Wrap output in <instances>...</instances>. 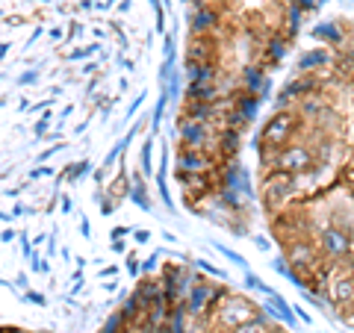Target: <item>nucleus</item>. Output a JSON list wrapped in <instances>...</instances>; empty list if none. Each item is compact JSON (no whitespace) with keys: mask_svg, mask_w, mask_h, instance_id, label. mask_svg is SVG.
<instances>
[{"mask_svg":"<svg viewBox=\"0 0 354 333\" xmlns=\"http://www.w3.org/2000/svg\"><path fill=\"white\" fill-rule=\"evenodd\" d=\"M298 3H301L304 9H313V6H319V3H322V0H298Z\"/></svg>","mask_w":354,"mask_h":333,"instance_id":"nucleus-38","label":"nucleus"},{"mask_svg":"<svg viewBox=\"0 0 354 333\" xmlns=\"http://www.w3.org/2000/svg\"><path fill=\"white\" fill-rule=\"evenodd\" d=\"M304 92H313V80H298V83H290L283 88V95H281V104L283 101H290V97L295 95H304Z\"/></svg>","mask_w":354,"mask_h":333,"instance_id":"nucleus-14","label":"nucleus"},{"mask_svg":"<svg viewBox=\"0 0 354 333\" xmlns=\"http://www.w3.org/2000/svg\"><path fill=\"white\" fill-rule=\"evenodd\" d=\"M130 198H133V204H139L142 209H148L151 204H148V198H145V189H142V183H136V189L130 192Z\"/></svg>","mask_w":354,"mask_h":333,"instance_id":"nucleus-22","label":"nucleus"},{"mask_svg":"<svg viewBox=\"0 0 354 333\" xmlns=\"http://www.w3.org/2000/svg\"><path fill=\"white\" fill-rule=\"evenodd\" d=\"M27 301H32V304L44 307V295H39V292H30V295H27Z\"/></svg>","mask_w":354,"mask_h":333,"instance_id":"nucleus-31","label":"nucleus"},{"mask_svg":"<svg viewBox=\"0 0 354 333\" xmlns=\"http://www.w3.org/2000/svg\"><path fill=\"white\" fill-rule=\"evenodd\" d=\"M313 248L310 245H304V242H298V245H292V251H290V265L292 269H304V265H310L313 263Z\"/></svg>","mask_w":354,"mask_h":333,"instance_id":"nucleus-10","label":"nucleus"},{"mask_svg":"<svg viewBox=\"0 0 354 333\" xmlns=\"http://www.w3.org/2000/svg\"><path fill=\"white\" fill-rule=\"evenodd\" d=\"M48 127H50V115H44L39 124H36V136H44V133H48Z\"/></svg>","mask_w":354,"mask_h":333,"instance_id":"nucleus-28","label":"nucleus"},{"mask_svg":"<svg viewBox=\"0 0 354 333\" xmlns=\"http://www.w3.org/2000/svg\"><path fill=\"white\" fill-rule=\"evenodd\" d=\"M234 333H266V327H263V316H257L254 318V325H239V327H234Z\"/></svg>","mask_w":354,"mask_h":333,"instance_id":"nucleus-19","label":"nucleus"},{"mask_svg":"<svg viewBox=\"0 0 354 333\" xmlns=\"http://www.w3.org/2000/svg\"><path fill=\"white\" fill-rule=\"evenodd\" d=\"M292 186H295V180H292V174H286V171L269 177V183H266V189H269V201H272V198L290 195V192H292Z\"/></svg>","mask_w":354,"mask_h":333,"instance_id":"nucleus-8","label":"nucleus"},{"mask_svg":"<svg viewBox=\"0 0 354 333\" xmlns=\"http://www.w3.org/2000/svg\"><path fill=\"white\" fill-rule=\"evenodd\" d=\"M151 142L153 139H148L145 145H142V171H145V174H153V165H151Z\"/></svg>","mask_w":354,"mask_h":333,"instance_id":"nucleus-21","label":"nucleus"},{"mask_svg":"<svg viewBox=\"0 0 354 333\" xmlns=\"http://www.w3.org/2000/svg\"><path fill=\"white\" fill-rule=\"evenodd\" d=\"M113 209H115L113 201H104V204H101V213H104V216H113Z\"/></svg>","mask_w":354,"mask_h":333,"instance_id":"nucleus-33","label":"nucleus"},{"mask_svg":"<svg viewBox=\"0 0 354 333\" xmlns=\"http://www.w3.org/2000/svg\"><path fill=\"white\" fill-rule=\"evenodd\" d=\"M292 127H295V115H290V113L272 115L269 124L263 127V142L266 145H272V148H278V145H283V142H290Z\"/></svg>","mask_w":354,"mask_h":333,"instance_id":"nucleus-2","label":"nucleus"},{"mask_svg":"<svg viewBox=\"0 0 354 333\" xmlns=\"http://www.w3.org/2000/svg\"><path fill=\"white\" fill-rule=\"evenodd\" d=\"M142 101H145V95H139V97H136V104H133V106H130V113H127V118H130V115H133V113H136V109L142 106Z\"/></svg>","mask_w":354,"mask_h":333,"instance_id":"nucleus-37","label":"nucleus"},{"mask_svg":"<svg viewBox=\"0 0 354 333\" xmlns=\"http://www.w3.org/2000/svg\"><path fill=\"white\" fill-rule=\"evenodd\" d=\"M88 165H92L88 160L74 162V165H71V171H68V180H80V177H86V174H88Z\"/></svg>","mask_w":354,"mask_h":333,"instance_id":"nucleus-20","label":"nucleus"},{"mask_svg":"<svg viewBox=\"0 0 354 333\" xmlns=\"http://www.w3.org/2000/svg\"><path fill=\"white\" fill-rule=\"evenodd\" d=\"M165 101H169V95H160V104H157V109H153V115H151V121H153V130H157V127H160V121H162Z\"/></svg>","mask_w":354,"mask_h":333,"instance_id":"nucleus-23","label":"nucleus"},{"mask_svg":"<svg viewBox=\"0 0 354 333\" xmlns=\"http://www.w3.org/2000/svg\"><path fill=\"white\" fill-rule=\"evenodd\" d=\"M245 283H248V289H257V292H263V295H269V292H272L269 286H266L260 277H257V274H251V272H245Z\"/></svg>","mask_w":354,"mask_h":333,"instance_id":"nucleus-18","label":"nucleus"},{"mask_svg":"<svg viewBox=\"0 0 354 333\" xmlns=\"http://www.w3.org/2000/svg\"><path fill=\"white\" fill-rule=\"evenodd\" d=\"M48 174H53V169H36V171H32L30 177H32V180H36V177H48Z\"/></svg>","mask_w":354,"mask_h":333,"instance_id":"nucleus-35","label":"nucleus"},{"mask_svg":"<svg viewBox=\"0 0 354 333\" xmlns=\"http://www.w3.org/2000/svg\"><path fill=\"white\" fill-rule=\"evenodd\" d=\"M274 165H278V171H286V174H304V171H310V165H313V157H310L307 148L292 145L278 153Z\"/></svg>","mask_w":354,"mask_h":333,"instance_id":"nucleus-1","label":"nucleus"},{"mask_svg":"<svg viewBox=\"0 0 354 333\" xmlns=\"http://www.w3.org/2000/svg\"><path fill=\"white\" fill-rule=\"evenodd\" d=\"M151 269H157V254H153V257H148L145 265H142V272H151Z\"/></svg>","mask_w":354,"mask_h":333,"instance_id":"nucleus-32","label":"nucleus"},{"mask_svg":"<svg viewBox=\"0 0 354 333\" xmlns=\"http://www.w3.org/2000/svg\"><path fill=\"white\" fill-rule=\"evenodd\" d=\"M121 321H124V318H121V316H113V318H109V321H106V327H104V333H118V327H121Z\"/></svg>","mask_w":354,"mask_h":333,"instance_id":"nucleus-26","label":"nucleus"},{"mask_svg":"<svg viewBox=\"0 0 354 333\" xmlns=\"http://www.w3.org/2000/svg\"><path fill=\"white\" fill-rule=\"evenodd\" d=\"M266 298H269V313H272V316H278L281 321H286V325H295V313H292L290 304H286L278 292L272 289V292L266 295Z\"/></svg>","mask_w":354,"mask_h":333,"instance_id":"nucleus-9","label":"nucleus"},{"mask_svg":"<svg viewBox=\"0 0 354 333\" xmlns=\"http://www.w3.org/2000/svg\"><path fill=\"white\" fill-rule=\"evenodd\" d=\"M148 3L157 9V30H162V18H165V15H162V3H160V0H148Z\"/></svg>","mask_w":354,"mask_h":333,"instance_id":"nucleus-27","label":"nucleus"},{"mask_svg":"<svg viewBox=\"0 0 354 333\" xmlns=\"http://www.w3.org/2000/svg\"><path fill=\"white\" fill-rule=\"evenodd\" d=\"M322 245H325V251L330 254V257H346L348 254V248H351V242H348V236L342 230H325L322 233Z\"/></svg>","mask_w":354,"mask_h":333,"instance_id":"nucleus-4","label":"nucleus"},{"mask_svg":"<svg viewBox=\"0 0 354 333\" xmlns=\"http://www.w3.org/2000/svg\"><path fill=\"white\" fill-rule=\"evenodd\" d=\"M216 248H218L221 254H225V257H227L230 263H236V265H242V269H245V260H242V257H239V254H236V251H230V248H225V245H216Z\"/></svg>","mask_w":354,"mask_h":333,"instance_id":"nucleus-24","label":"nucleus"},{"mask_svg":"<svg viewBox=\"0 0 354 333\" xmlns=\"http://www.w3.org/2000/svg\"><path fill=\"white\" fill-rule=\"evenodd\" d=\"M177 165H180V171L201 174V171L207 169V160H204V153H198L195 148H189V151H180V157H177Z\"/></svg>","mask_w":354,"mask_h":333,"instance_id":"nucleus-7","label":"nucleus"},{"mask_svg":"<svg viewBox=\"0 0 354 333\" xmlns=\"http://www.w3.org/2000/svg\"><path fill=\"white\" fill-rule=\"evenodd\" d=\"M251 318H257L251 301H230L225 310H221V325L230 327V330L239 327V325H245V321H251Z\"/></svg>","mask_w":354,"mask_h":333,"instance_id":"nucleus-3","label":"nucleus"},{"mask_svg":"<svg viewBox=\"0 0 354 333\" xmlns=\"http://www.w3.org/2000/svg\"><path fill=\"white\" fill-rule=\"evenodd\" d=\"M351 59H354V50H351Z\"/></svg>","mask_w":354,"mask_h":333,"instance_id":"nucleus-41","label":"nucleus"},{"mask_svg":"<svg viewBox=\"0 0 354 333\" xmlns=\"http://www.w3.org/2000/svg\"><path fill=\"white\" fill-rule=\"evenodd\" d=\"M12 239H15V230H3V242H6V245H9Z\"/></svg>","mask_w":354,"mask_h":333,"instance_id":"nucleus-40","label":"nucleus"},{"mask_svg":"<svg viewBox=\"0 0 354 333\" xmlns=\"http://www.w3.org/2000/svg\"><path fill=\"white\" fill-rule=\"evenodd\" d=\"M124 269H127L130 274H139V272H142V265H139L136 260H133V257H130V260H127V265H124Z\"/></svg>","mask_w":354,"mask_h":333,"instance_id":"nucleus-29","label":"nucleus"},{"mask_svg":"<svg viewBox=\"0 0 354 333\" xmlns=\"http://www.w3.org/2000/svg\"><path fill=\"white\" fill-rule=\"evenodd\" d=\"M180 136L189 142L192 148H201L204 139H207V130H204V124L198 118H189V121H183V124H180Z\"/></svg>","mask_w":354,"mask_h":333,"instance_id":"nucleus-6","label":"nucleus"},{"mask_svg":"<svg viewBox=\"0 0 354 333\" xmlns=\"http://www.w3.org/2000/svg\"><path fill=\"white\" fill-rule=\"evenodd\" d=\"M80 233L88 239V233H92V225H88V218H83V221H80Z\"/></svg>","mask_w":354,"mask_h":333,"instance_id":"nucleus-34","label":"nucleus"},{"mask_svg":"<svg viewBox=\"0 0 354 333\" xmlns=\"http://www.w3.org/2000/svg\"><path fill=\"white\" fill-rule=\"evenodd\" d=\"M239 109H242V115H245V118H254V113H257V95H254V92L242 95L239 97Z\"/></svg>","mask_w":354,"mask_h":333,"instance_id":"nucleus-15","label":"nucleus"},{"mask_svg":"<svg viewBox=\"0 0 354 333\" xmlns=\"http://www.w3.org/2000/svg\"><path fill=\"white\" fill-rule=\"evenodd\" d=\"M313 36H316V39H328V41H339V39H342L339 30H337L334 24H319V27L313 30Z\"/></svg>","mask_w":354,"mask_h":333,"instance_id":"nucleus-16","label":"nucleus"},{"mask_svg":"<svg viewBox=\"0 0 354 333\" xmlns=\"http://www.w3.org/2000/svg\"><path fill=\"white\" fill-rule=\"evenodd\" d=\"M328 62V53L325 50H310L298 59V71H310V68H319V65Z\"/></svg>","mask_w":354,"mask_h":333,"instance_id":"nucleus-12","label":"nucleus"},{"mask_svg":"<svg viewBox=\"0 0 354 333\" xmlns=\"http://www.w3.org/2000/svg\"><path fill=\"white\" fill-rule=\"evenodd\" d=\"M216 27H218V12H216V9L198 6L195 15H192V30L195 32H209V30H216Z\"/></svg>","mask_w":354,"mask_h":333,"instance_id":"nucleus-5","label":"nucleus"},{"mask_svg":"<svg viewBox=\"0 0 354 333\" xmlns=\"http://www.w3.org/2000/svg\"><path fill=\"white\" fill-rule=\"evenodd\" d=\"M209 295H213V289L201 280V286H192V295H189V313H201V310L207 307Z\"/></svg>","mask_w":354,"mask_h":333,"instance_id":"nucleus-11","label":"nucleus"},{"mask_svg":"<svg viewBox=\"0 0 354 333\" xmlns=\"http://www.w3.org/2000/svg\"><path fill=\"white\" fill-rule=\"evenodd\" d=\"M62 213H71V198L62 195Z\"/></svg>","mask_w":354,"mask_h":333,"instance_id":"nucleus-39","label":"nucleus"},{"mask_svg":"<svg viewBox=\"0 0 354 333\" xmlns=\"http://www.w3.org/2000/svg\"><path fill=\"white\" fill-rule=\"evenodd\" d=\"M334 301H339V304L354 301V283L348 280V277H339V280L334 283Z\"/></svg>","mask_w":354,"mask_h":333,"instance_id":"nucleus-13","label":"nucleus"},{"mask_svg":"<svg viewBox=\"0 0 354 333\" xmlns=\"http://www.w3.org/2000/svg\"><path fill=\"white\" fill-rule=\"evenodd\" d=\"M36 80H39V74H36V71H27V74H21L15 83H18V86H32Z\"/></svg>","mask_w":354,"mask_h":333,"instance_id":"nucleus-25","label":"nucleus"},{"mask_svg":"<svg viewBox=\"0 0 354 333\" xmlns=\"http://www.w3.org/2000/svg\"><path fill=\"white\" fill-rule=\"evenodd\" d=\"M124 233H127V227H115V230H113V242H121V236H124Z\"/></svg>","mask_w":354,"mask_h":333,"instance_id":"nucleus-36","label":"nucleus"},{"mask_svg":"<svg viewBox=\"0 0 354 333\" xmlns=\"http://www.w3.org/2000/svg\"><path fill=\"white\" fill-rule=\"evenodd\" d=\"M148 239H151V230L139 227V230H136V242H148Z\"/></svg>","mask_w":354,"mask_h":333,"instance_id":"nucleus-30","label":"nucleus"},{"mask_svg":"<svg viewBox=\"0 0 354 333\" xmlns=\"http://www.w3.org/2000/svg\"><path fill=\"white\" fill-rule=\"evenodd\" d=\"M245 80H248V92H254V88H260V92H266V88H269V86H266V80H263V77H260L257 71H254V68H248V71H245Z\"/></svg>","mask_w":354,"mask_h":333,"instance_id":"nucleus-17","label":"nucleus"}]
</instances>
